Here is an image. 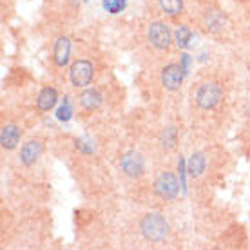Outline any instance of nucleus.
<instances>
[{"label":"nucleus","instance_id":"1","mask_svg":"<svg viewBox=\"0 0 250 250\" xmlns=\"http://www.w3.org/2000/svg\"><path fill=\"white\" fill-rule=\"evenodd\" d=\"M140 229H142V234H144L147 239H150V241H162V239H165L167 234H169V223H167V219L158 212L147 214V216L142 219Z\"/></svg>","mask_w":250,"mask_h":250},{"label":"nucleus","instance_id":"2","mask_svg":"<svg viewBox=\"0 0 250 250\" xmlns=\"http://www.w3.org/2000/svg\"><path fill=\"white\" fill-rule=\"evenodd\" d=\"M154 192L162 200H174L180 194V182L172 172H163L156 178L154 182Z\"/></svg>","mask_w":250,"mask_h":250},{"label":"nucleus","instance_id":"3","mask_svg":"<svg viewBox=\"0 0 250 250\" xmlns=\"http://www.w3.org/2000/svg\"><path fill=\"white\" fill-rule=\"evenodd\" d=\"M219 102H221V89L212 83V82H208V83H203L200 89H198V93H196V104L201 107V109H214V107L218 105Z\"/></svg>","mask_w":250,"mask_h":250},{"label":"nucleus","instance_id":"4","mask_svg":"<svg viewBox=\"0 0 250 250\" xmlns=\"http://www.w3.org/2000/svg\"><path fill=\"white\" fill-rule=\"evenodd\" d=\"M93 63L87 62V60H78L71 65V71H69V78H71V83L75 87H87L91 80H93Z\"/></svg>","mask_w":250,"mask_h":250},{"label":"nucleus","instance_id":"5","mask_svg":"<svg viewBox=\"0 0 250 250\" xmlns=\"http://www.w3.org/2000/svg\"><path fill=\"white\" fill-rule=\"evenodd\" d=\"M149 42L156 49H169L172 44V33L163 22H152L149 25Z\"/></svg>","mask_w":250,"mask_h":250},{"label":"nucleus","instance_id":"6","mask_svg":"<svg viewBox=\"0 0 250 250\" xmlns=\"http://www.w3.org/2000/svg\"><path fill=\"white\" fill-rule=\"evenodd\" d=\"M122 170H124L127 176H131V178H138V176L144 174V169H145V162L142 154L136 152V150H129V152H125L124 158H122Z\"/></svg>","mask_w":250,"mask_h":250},{"label":"nucleus","instance_id":"7","mask_svg":"<svg viewBox=\"0 0 250 250\" xmlns=\"http://www.w3.org/2000/svg\"><path fill=\"white\" fill-rule=\"evenodd\" d=\"M183 78H185V71L180 63H169L162 73L163 87L169 89V91H176V89L182 87Z\"/></svg>","mask_w":250,"mask_h":250},{"label":"nucleus","instance_id":"8","mask_svg":"<svg viewBox=\"0 0 250 250\" xmlns=\"http://www.w3.org/2000/svg\"><path fill=\"white\" fill-rule=\"evenodd\" d=\"M69 57H71V42L67 37H60L55 42V49H53V58L58 67H63L69 63Z\"/></svg>","mask_w":250,"mask_h":250},{"label":"nucleus","instance_id":"9","mask_svg":"<svg viewBox=\"0 0 250 250\" xmlns=\"http://www.w3.org/2000/svg\"><path fill=\"white\" fill-rule=\"evenodd\" d=\"M42 150H44L42 144H40V142H37V140H31V142L24 144V147H22V150H20V160H22V163H24V165H27V167H29V165H33V163L40 158Z\"/></svg>","mask_w":250,"mask_h":250},{"label":"nucleus","instance_id":"10","mask_svg":"<svg viewBox=\"0 0 250 250\" xmlns=\"http://www.w3.org/2000/svg\"><path fill=\"white\" fill-rule=\"evenodd\" d=\"M20 129L17 125H4L2 127V132H0V144H2V149L11 150L15 149L20 142Z\"/></svg>","mask_w":250,"mask_h":250},{"label":"nucleus","instance_id":"11","mask_svg":"<svg viewBox=\"0 0 250 250\" xmlns=\"http://www.w3.org/2000/svg\"><path fill=\"white\" fill-rule=\"evenodd\" d=\"M58 102V93L57 89L53 87H45L42 93L38 94V100H37V105L40 111H51L53 107L57 105Z\"/></svg>","mask_w":250,"mask_h":250},{"label":"nucleus","instance_id":"12","mask_svg":"<svg viewBox=\"0 0 250 250\" xmlns=\"http://www.w3.org/2000/svg\"><path fill=\"white\" fill-rule=\"evenodd\" d=\"M102 94L96 91V89H85L80 96V104L85 111H94L102 105Z\"/></svg>","mask_w":250,"mask_h":250},{"label":"nucleus","instance_id":"13","mask_svg":"<svg viewBox=\"0 0 250 250\" xmlns=\"http://www.w3.org/2000/svg\"><path fill=\"white\" fill-rule=\"evenodd\" d=\"M205 163H207V160H205V154H203V152H196V154H192L187 163L188 174L192 176V178L201 176V172L205 170Z\"/></svg>","mask_w":250,"mask_h":250},{"label":"nucleus","instance_id":"14","mask_svg":"<svg viewBox=\"0 0 250 250\" xmlns=\"http://www.w3.org/2000/svg\"><path fill=\"white\" fill-rule=\"evenodd\" d=\"M205 25H207V31H212V33L219 31L225 25V17L219 11H208L205 15Z\"/></svg>","mask_w":250,"mask_h":250},{"label":"nucleus","instance_id":"15","mask_svg":"<svg viewBox=\"0 0 250 250\" xmlns=\"http://www.w3.org/2000/svg\"><path fill=\"white\" fill-rule=\"evenodd\" d=\"M160 6L162 9L167 15L170 17H176V15H180L183 9V0H160Z\"/></svg>","mask_w":250,"mask_h":250},{"label":"nucleus","instance_id":"16","mask_svg":"<svg viewBox=\"0 0 250 250\" xmlns=\"http://www.w3.org/2000/svg\"><path fill=\"white\" fill-rule=\"evenodd\" d=\"M73 118V104H71V98L65 96L62 102V105L57 109V120L60 122H69Z\"/></svg>","mask_w":250,"mask_h":250},{"label":"nucleus","instance_id":"17","mask_svg":"<svg viewBox=\"0 0 250 250\" xmlns=\"http://www.w3.org/2000/svg\"><path fill=\"white\" fill-rule=\"evenodd\" d=\"M102 6L109 15H118L127 7V0H102Z\"/></svg>","mask_w":250,"mask_h":250},{"label":"nucleus","instance_id":"18","mask_svg":"<svg viewBox=\"0 0 250 250\" xmlns=\"http://www.w3.org/2000/svg\"><path fill=\"white\" fill-rule=\"evenodd\" d=\"M192 37V31L188 29L187 25H180L174 33V38H176V44L180 45V47H187L188 45V40Z\"/></svg>","mask_w":250,"mask_h":250},{"label":"nucleus","instance_id":"19","mask_svg":"<svg viewBox=\"0 0 250 250\" xmlns=\"http://www.w3.org/2000/svg\"><path fill=\"white\" fill-rule=\"evenodd\" d=\"M176 140H178V134H176V129L174 127H167L162 134V144L163 147H167V149H172L176 145Z\"/></svg>","mask_w":250,"mask_h":250},{"label":"nucleus","instance_id":"20","mask_svg":"<svg viewBox=\"0 0 250 250\" xmlns=\"http://www.w3.org/2000/svg\"><path fill=\"white\" fill-rule=\"evenodd\" d=\"M76 147H78L82 152H85V154H91L94 150V145L89 138H78V140H76Z\"/></svg>","mask_w":250,"mask_h":250},{"label":"nucleus","instance_id":"21","mask_svg":"<svg viewBox=\"0 0 250 250\" xmlns=\"http://www.w3.org/2000/svg\"><path fill=\"white\" fill-rule=\"evenodd\" d=\"M180 65L183 67L185 75H188V71H190V67H192V57H190V55H187V53H183L182 60H180Z\"/></svg>","mask_w":250,"mask_h":250},{"label":"nucleus","instance_id":"22","mask_svg":"<svg viewBox=\"0 0 250 250\" xmlns=\"http://www.w3.org/2000/svg\"><path fill=\"white\" fill-rule=\"evenodd\" d=\"M178 167H180V178H182V187L185 188V162H183L182 158H180V163H178Z\"/></svg>","mask_w":250,"mask_h":250},{"label":"nucleus","instance_id":"23","mask_svg":"<svg viewBox=\"0 0 250 250\" xmlns=\"http://www.w3.org/2000/svg\"><path fill=\"white\" fill-rule=\"evenodd\" d=\"M198 40H200V38H198V35H192V37H190V40H188L187 49H194V47L198 45Z\"/></svg>","mask_w":250,"mask_h":250}]
</instances>
